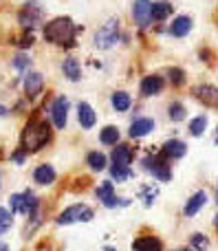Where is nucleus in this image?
Masks as SVG:
<instances>
[{
  "label": "nucleus",
  "mask_w": 218,
  "mask_h": 251,
  "mask_svg": "<svg viewBox=\"0 0 218 251\" xmlns=\"http://www.w3.org/2000/svg\"><path fill=\"white\" fill-rule=\"evenodd\" d=\"M117 40H119V20L117 18H110V20L95 33V44L99 49H110L117 44Z\"/></svg>",
  "instance_id": "nucleus-3"
},
{
  "label": "nucleus",
  "mask_w": 218,
  "mask_h": 251,
  "mask_svg": "<svg viewBox=\"0 0 218 251\" xmlns=\"http://www.w3.org/2000/svg\"><path fill=\"white\" fill-rule=\"evenodd\" d=\"M161 91H163V77H159V75H148V77H144V82H141V93H144L145 97L159 95Z\"/></svg>",
  "instance_id": "nucleus-11"
},
{
  "label": "nucleus",
  "mask_w": 218,
  "mask_h": 251,
  "mask_svg": "<svg viewBox=\"0 0 218 251\" xmlns=\"http://www.w3.org/2000/svg\"><path fill=\"white\" fill-rule=\"evenodd\" d=\"M132 159H135V152H132V148L128 146H117L113 150V161L115 165H123V168H128V165L132 163Z\"/></svg>",
  "instance_id": "nucleus-15"
},
{
  "label": "nucleus",
  "mask_w": 218,
  "mask_h": 251,
  "mask_svg": "<svg viewBox=\"0 0 218 251\" xmlns=\"http://www.w3.org/2000/svg\"><path fill=\"white\" fill-rule=\"evenodd\" d=\"M152 130H154V122H152V119H148V117L137 119V122H132V126H130V137H135V139L145 137V134L152 132Z\"/></svg>",
  "instance_id": "nucleus-17"
},
{
  "label": "nucleus",
  "mask_w": 218,
  "mask_h": 251,
  "mask_svg": "<svg viewBox=\"0 0 218 251\" xmlns=\"http://www.w3.org/2000/svg\"><path fill=\"white\" fill-rule=\"evenodd\" d=\"M0 251H9V247L4 243H0Z\"/></svg>",
  "instance_id": "nucleus-38"
},
{
  "label": "nucleus",
  "mask_w": 218,
  "mask_h": 251,
  "mask_svg": "<svg viewBox=\"0 0 218 251\" xmlns=\"http://www.w3.org/2000/svg\"><path fill=\"white\" fill-rule=\"evenodd\" d=\"M190 31H192V18H188V16H179L170 25V33L174 35V38H183Z\"/></svg>",
  "instance_id": "nucleus-14"
},
{
  "label": "nucleus",
  "mask_w": 218,
  "mask_h": 251,
  "mask_svg": "<svg viewBox=\"0 0 218 251\" xmlns=\"http://www.w3.org/2000/svg\"><path fill=\"white\" fill-rule=\"evenodd\" d=\"M216 201H218V190H216Z\"/></svg>",
  "instance_id": "nucleus-41"
},
{
  "label": "nucleus",
  "mask_w": 218,
  "mask_h": 251,
  "mask_svg": "<svg viewBox=\"0 0 218 251\" xmlns=\"http://www.w3.org/2000/svg\"><path fill=\"white\" fill-rule=\"evenodd\" d=\"M77 26L73 25L71 18H55L51 20L47 26H44V38L53 44H62V47H73V38Z\"/></svg>",
  "instance_id": "nucleus-2"
},
{
  "label": "nucleus",
  "mask_w": 218,
  "mask_h": 251,
  "mask_svg": "<svg viewBox=\"0 0 218 251\" xmlns=\"http://www.w3.org/2000/svg\"><path fill=\"white\" fill-rule=\"evenodd\" d=\"M188 152V146L179 139H170V141L163 146V156H170V159H181V156Z\"/></svg>",
  "instance_id": "nucleus-16"
},
{
  "label": "nucleus",
  "mask_w": 218,
  "mask_h": 251,
  "mask_svg": "<svg viewBox=\"0 0 218 251\" xmlns=\"http://www.w3.org/2000/svg\"><path fill=\"white\" fill-rule=\"evenodd\" d=\"M205 128H207V117L205 115H201V117H196V119L190 122V132H192L194 137H201V134L205 132Z\"/></svg>",
  "instance_id": "nucleus-26"
},
{
  "label": "nucleus",
  "mask_w": 218,
  "mask_h": 251,
  "mask_svg": "<svg viewBox=\"0 0 218 251\" xmlns=\"http://www.w3.org/2000/svg\"><path fill=\"white\" fill-rule=\"evenodd\" d=\"M168 115H170L172 122H181V119H185V108L181 101H174V104H170V108H168Z\"/></svg>",
  "instance_id": "nucleus-27"
},
{
  "label": "nucleus",
  "mask_w": 218,
  "mask_h": 251,
  "mask_svg": "<svg viewBox=\"0 0 218 251\" xmlns=\"http://www.w3.org/2000/svg\"><path fill=\"white\" fill-rule=\"evenodd\" d=\"M13 66H16L18 71H24L26 66H31V60L26 55H16V60H13Z\"/></svg>",
  "instance_id": "nucleus-35"
},
{
  "label": "nucleus",
  "mask_w": 218,
  "mask_h": 251,
  "mask_svg": "<svg viewBox=\"0 0 218 251\" xmlns=\"http://www.w3.org/2000/svg\"><path fill=\"white\" fill-rule=\"evenodd\" d=\"M13 159H16V161H18V163H22V159H24V154H22V152H18V154H16V156H13Z\"/></svg>",
  "instance_id": "nucleus-36"
},
{
  "label": "nucleus",
  "mask_w": 218,
  "mask_h": 251,
  "mask_svg": "<svg viewBox=\"0 0 218 251\" xmlns=\"http://www.w3.org/2000/svg\"><path fill=\"white\" fill-rule=\"evenodd\" d=\"M205 203H207L205 192H196V194H192L190 201H188V205H185V216H194V214H198V209H201Z\"/></svg>",
  "instance_id": "nucleus-19"
},
{
  "label": "nucleus",
  "mask_w": 218,
  "mask_h": 251,
  "mask_svg": "<svg viewBox=\"0 0 218 251\" xmlns=\"http://www.w3.org/2000/svg\"><path fill=\"white\" fill-rule=\"evenodd\" d=\"M132 249L135 251H163V245L154 236H141V238H137L132 243Z\"/></svg>",
  "instance_id": "nucleus-12"
},
{
  "label": "nucleus",
  "mask_w": 218,
  "mask_h": 251,
  "mask_svg": "<svg viewBox=\"0 0 218 251\" xmlns=\"http://www.w3.org/2000/svg\"><path fill=\"white\" fill-rule=\"evenodd\" d=\"M172 9L174 7H172L170 2H152V20H157V22L166 20L172 13Z\"/></svg>",
  "instance_id": "nucleus-23"
},
{
  "label": "nucleus",
  "mask_w": 218,
  "mask_h": 251,
  "mask_svg": "<svg viewBox=\"0 0 218 251\" xmlns=\"http://www.w3.org/2000/svg\"><path fill=\"white\" fill-rule=\"evenodd\" d=\"M110 104H113V108L117 110V113H123V110L130 108V95L123 91H117V93H113V97H110Z\"/></svg>",
  "instance_id": "nucleus-22"
},
{
  "label": "nucleus",
  "mask_w": 218,
  "mask_h": 251,
  "mask_svg": "<svg viewBox=\"0 0 218 251\" xmlns=\"http://www.w3.org/2000/svg\"><path fill=\"white\" fill-rule=\"evenodd\" d=\"M40 18H42V13H40V9L35 7L33 2L31 4H26L24 9L20 11V16H18V20H20V25L24 26V29H33V26H38L40 25Z\"/></svg>",
  "instance_id": "nucleus-10"
},
{
  "label": "nucleus",
  "mask_w": 218,
  "mask_h": 251,
  "mask_svg": "<svg viewBox=\"0 0 218 251\" xmlns=\"http://www.w3.org/2000/svg\"><path fill=\"white\" fill-rule=\"evenodd\" d=\"M192 93H194V97H196L198 101H203V104L218 108V88H216V86H210V84H201V86H196Z\"/></svg>",
  "instance_id": "nucleus-9"
},
{
  "label": "nucleus",
  "mask_w": 218,
  "mask_h": 251,
  "mask_svg": "<svg viewBox=\"0 0 218 251\" xmlns=\"http://www.w3.org/2000/svg\"><path fill=\"white\" fill-rule=\"evenodd\" d=\"M141 196H144L145 205H152L154 199H157V187H144V190H141Z\"/></svg>",
  "instance_id": "nucleus-32"
},
{
  "label": "nucleus",
  "mask_w": 218,
  "mask_h": 251,
  "mask_svg": "<svg viewBox=\"0 0 218 251\" xmlns=\"http://www.w3.org/2000/svg\"><path fill=\"white\" fill-rule=\"evenodd\" d=\"M4 115H7V108H4V106H0V117H4Z\"/></svg>",
  "instance_id": "nucleus-37"
},
{
  "label": "nucleus",
  "mask_w": 218,
  "mask_h": 251,
  "mask_svg": "<svg viewBox=\"0 0 218 251\" xmlns=\"http://www.w3.org/2000/svg\"><path fill=\"white\" fill-rule=\"evenodd\" d=\"M99 139H101V143H104V146H117V141H119V130L115 128V126H106V128L101 130Z\"/></svg>",
  "instance_id": "nucleus-24"
},
{
  "label": "nucleus",
  "mask_w": 218,
  "mask_h": 251,
  "mask_svg": "<svg viewBox=\"0 0 218 251\" xmlns=\"http://www.w3.org/2000/svg\"><path fill=\"white\" fill-rule=\"evenodd\" d=\"M132 16H135L137 25L141 29H145L150 25V20H152V2L150 0H137L135 7H132Z\"/></svg>",
  "instance_id": "nucleus-7"
},
{
  "label": "nucleus",
  "mask_w": 218,
  "mask_h": 251,
  "mask_svg": "<svg viewBox=\"0 0 218 251\" xmlns=\"http://www.w3.org/2000/svg\"><path fill=\"white\" fill-rule=\"evenodd\" d=\"M9 227H11V214L4 207H0V234H4Z\"/></svg>",
  "instance_id": "nucleus-30"
},
{
  "label": "nucleus",
  "mask_w": 218,
  "mask_h": 251,
  "mask_svg": "<svg viewBox=\"0 0 218 251\" xmlns=\"http://www.w3.org/2000/svg\"><path fill=\"white\" fill-rule=\"evenodd\" d=\"M216 141H218V134H216Z\"/></svg>",
  "instance_id": "nucleus-43"
},
{
  "label": "nucleus",
  "mask_w": 218,
  "mask_h": 251,
  "mask_svg": "<svg viewBox=\"0 0 218 251\" xmlns=\"http://www.w3.org/2000/svg\"><path fill=\"white\" fill-rule=\"evenodd\" d=\"M86 163L91 165L93 170H104L106 168V154H101V152H91V154L86 156Z\"/></svg>",
  "instance_id": "nucleus-25"
},
{
  "label": "nucleus",
  "mask_w": 218,
  "mask_h": 251,
  "mask_svg": "<svg viewBox=\"0 0 218 251\" xmlns=\"http://www.w3.org/2000/svg\"><path fill=\"white\" fill-rule=\"evenodd\" d=\"M22 205H24V196L13 194L11 196V212H22Z\"/></svg>",
  "instance_id": "nucleus-34"
},
{
  "label": "nucleus",
  "mask_w": 218,
  "mask_h": 251,
  "mask_svg": "<svg viewBox=\"0 0 218 251\" xmlns=\"http://www.w3.org/2000/svg\"><path fill=\"white\" fill-rule=\"evenodd\" d=\"M104 251H117V249H113V247H106Z\"/></svg>",
  "instance_id": "nucleus-39"
},
{
  "label": "nucleus",
  "mask_w": 218,
  "mask_h": 251,
  "mask_svg": "<svg viewBox=\"0 0 218 251\" xmlns=\"http://www.w3.org/2000/svg\"><path fill=\"white\" fill-rule=\"evenodd\" d=\"M51 141V126L47 122H29L22 132V150L24 152H38L42 146Z\"/></svg>",
  "instance_id": "nucleus-1"
},
{
  "label": "nucleus",
  "mask_w": 218,
  "mask_h": 251,
  "mask_svg": "<svg viewBox=\"0 0 218 251\" xmlns=\"http://www.w3.org/2000/svg\"><path fill=\"white\" fill-rule=\"evenodd\" d=\"M62 69H64V75L71 79V82H77V79H82V71H79V62L75 60V57H66L64 64H62Z\"/></svg>",
  "instance_id": "nucleus-21"
},
{
  "label": "nucleus",
  "mask_w": 218,
  "mask_h": 251,
  "mask_svg": "<svg viewBox=\"0 0 218 251\" xmlns=\"http://www.w3.org/2000/svg\"><path fill=\"white\" fill-rule=\"evenodd\" d=\"M77 117H79V124H82V128H93L97 122V117H95V110L91 108V106L86 104V101H82V104L77 106Z\"/></svg>",
  "instance_id": "nucleus-18"
},
{
  "label": "nucleus",
  "mask_w": 218,
  "mask_h": 251,
  "mask_svg": "<svg viewBox=\"0 0 218 251\" xmlns=\"http://www.w3.org/2000/svg\"><path fill=\"white\" fill-rule=\"evenodd\" d=\"M51 115H53V124H55V128H64L66 126V119H69V100H66L64 95L57 97L55 101H53L51 106Z\"/></svg>",
  "instance_id": "nucleus-8"
},
{
  "label": "nucleus",
  "mask_w": 218,
  "mask_h": 251,
  "mask_svg": "<svg viewBox=\"0 0 218 251\" xmlns=\"http://www.w3.org/2000/svg\"><path fill=\"white\" fill-rule=\"evenodd\" d=\"M93 218V209L86 205H73V207L64 209L57 218V225H71V223H88Z\"/></svg>",
  "instance_id": "nucleus-4"
},
{
  "label": "nucleus",
  "mask_w": 218,
  "mask_h": 251,
  "mask_svg": "<svg viewBox=\"0 0 218 251\" xmlns=\"http://www.w3.org/2000/svg\"><path fill=\"white\" fill-rule=\"evenodd\" d=\"M97 196H99V201L106 205V207H117V205H128L130 203L128 199H117V196H115V187H113V183L110 181L101 183V185L97 187Z\"/></svg>",
  "instance_id": "nucleus-6"
},
{
  "label": "nucleus",
  "mask_w": 218,
  "mask_h": 251,
  "mask_svg": "<svg viewBox=\"0 0 218 251\" xmlns=\"http://www.w3.org/2000/svg\"><path fill=\"white\" fill-rule=\"evenodd\" d=\"M144 165L148 172H152L154 176L159 178V181H170L172 178V170H170V165L166 163L163 156H150V159L144 161Z\"/></svg>",
  "instance_id": "nucleus-5"
},
{
  "label": "nucleus",
  "mask_w": 218,
  "mask_h": 251,
  "mask_svg": "<svg viewBox=\"0 0 218 251\" xmlns=\"http://www.w3.org/2000/svg\"><path fill=\"white\" fill-rule=\"evenodd\" d=\"M181 251H194V249H181Z\"/></svg>",
  "instance_id": "nucleus-40"
},
{
  "label": "nucleus",
  "mask_w": 218,
  "mask_h": 251,
  "mask_svg": "<svg viewBox=\"0 0 218 251\" xmlns=\"http://www.w3.org/2000/svg\"><path fill=\"white\" fill-rule=\"evenodd\" d=\"M207 245H210V243H207V238H205L203 234H194V236H192V247L196 249V251L207 249Z\"/></svg>",
  "instance_id": "nucleus-31"
},
{
  "label": "nucleus",
  "mask_w": 218,
  "mask_h": 251,
  "mask_svg": "<svg viewBox=\"0 0 218 251\" xmlns=\"http://www.w3.org/2000/svg\"><path fill=\"white\" fill-rule=\"evenodd\" d=\"M110 174H113V178H115L117 183H121V181H126V178H130V176H132L130 168H123V165H113Z\"/></svg>",
  "instance_id": "nucleus-28"
},
{
  "label": "nucleus",
  "mask_w": 218,
  "mask_h": 251,
  "mask_svg": "<svg viewBox=\"0 0 218 251\" xmlns=\"http://www.w3.org/2000/svg\"><path fill=\"white\" fill-rule=\"evenodd\" d=\"M170 82L172 84H176V86H181V84H183V77H185V73L181 69H170Z\"/></svg>",
  "instance_id": "nucleus-33"
},
{
  "label": "nucleus",
  "mask_w": 218,
  "mask_h": 251,
  "mask_svg": "<svg viewBox=\"0 0 218 251\" xmlns=\"http://www.w3.org/2000/svg\"><path fill=\"white\" fill-rule=\"evenodd\" d=\"M24 205H22V214H33L35 207H38V201H35V196L31 194V192H24Z\"/></svg>",
  "instance_id": "nucleus-29"
},
{
  "label": "nucleus",
  "mask_w": 218,
  "mask_h": 251,
  "mask_svg": "<svg viewBox=\"0 0 218 251\" xmlns=\"http://www.w3.org/2000/svg\"><path fill=\"white\" fill-rule=\"evenodd\" d=\"M42 86H44L42 75H40V73H26V77H24V91H26V95H29V97L40 95Z\"/></svg>",
  "instance_id": "nucleus-13"
},
{
  "label": "nucleus",
  "mask_w": 218,
  "mask_h": 251,
  "mask_svg": "<svg viewBox=\"0 0 218 251\" xmlns=\"http://www.w3.org/2000/svg\"><path fill=\"white\" fill-rule=\"evenodd\" d=\"M33 178H35V183H40V185H51V183L55 181V170H53L51 165H40V168L33 172Z\"/></svg>",
  "instance_id": "nucleus-20"
},
{
  "label": "nucleus",
  "mask_w": 218,
  "mask_h": 251,
  "mask_svg": "<svg viewBox=\"0 0 218 251\" xmlns=\"http://www.w3.org/2000/svg\"><path fill=\"white\" fill-rule=\"evenodd\" d=\"M216 225H218V216H216Z\"/></svg>",
  "instance_id": "nucleus-42"
}]
</instances>
